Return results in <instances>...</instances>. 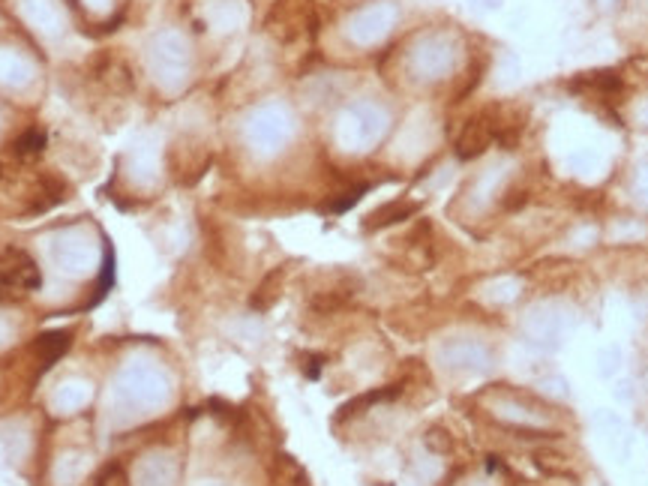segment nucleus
Instances as JSON below:
<instances>
[{"mask_svg":"<svg viewBox=\"0 0 648 486\" xmlns=\"http://www.w3.org/2000/svg\"><path fill=\"white\" fill-rule=\"evenodd\" d=\"M43 273L24 249H0V300H15L39 288Z\"/></svg>","mask_w":648,"mask_h":486,"instance_id":"nucleus-1","label":"nucleus"},{"mask_svg":"<svg viewBox=\"0 0 648 486\" xmlns=\"http://www.w3.org/2000/svg\"><path fill=\"white\" fill-rule=\"evenodd\" d=\"M492 135H495L492 124H486V120H472V124H465L460 141H456V154L462 159H472V156L481 154V150H486Z\"/></svg>","mask_w":648,"mask_h":486,"instance_id":"nucleus-2","label":"nucleus"},{"mask_svg":"<svg viewBox=\"0 0 648 486\" xmlns=\"http://www.w3.org/2000/svg\"><path fill=\"white\" fill-rule=\"evenodd\" d=\"M417 210V205H402V201H393V205H387V207H378L375 214L366 216L363 222V228L366 231H375V228H384V226H391V222H400L405 216H412Z\"/></svg>","mask_w":648,"mask_h":486,"instance_id":"nucleus-3","label":"nucleus"},{"mask_svg":"<svg viewBox=\"0 0 648 486\" xmlns=\"http://www.w3.org/2000/svg\"><path fill=\"white\" fill-rule=\"evenodd\" d=\"M66 348H69V333H45V337H39V342H36V351L43 354V367H48V363Z\"/></svg>","mask_w":648,"mask_h":486,"instance_id":"nucleus-4","label":"nucleus"},{"mask_svg":"<svg viewBox=\"0 0 648 486\" xmlns=\"http://www.w3.org/2000/svg\"><path fill=\"white\" fill-rule=\"evenodd\" d=\"M279 286H282V270H273L271 277H267L262 286H258V291H255V297H253V307L255 309H267L271 303L276 300V295H279Z\"/></svg>","mask_w":648,"mask_h":486,"instance_id":"nucleus-5","label":"nucleus"},{"mask_svg":"<svg viewBox=\"0 0 648 486\" xmlns=\"http://www.w3.org/2000/svg\"><path fill=\"white\" fill-rule=\"evenodd\" d=\"M43 147H45V135L39 133V129H31V133H24L22 138L15 141V154L18 156H33Z\"/></svg>","mask_w":648,"mask_h":486,"instance_id":"nucleus-6","label":"nucleus"},{"mask_svg":"<svg viewBox=\"0 0 648 486\" xmlns=\"http://www.w3.org/2000/svg\"><path fill=\"white\" fill-rule=\"evenodd\" d=\"M91 486H129V480H126V471L121 465H105V469L91 480Z\"/></svg>","mask_w":648,"mask_h":486,"instance_id":"nucleus-7","label":"nucleus"}]
</instances>
